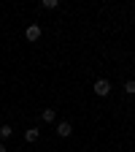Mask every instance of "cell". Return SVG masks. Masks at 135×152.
<instances>
[{"instance_id": "6da1fadb", "label": "cell", "mask_w": 135, "mask_h": 152, "mask_svg": "<svg viewBox=\"0 0 135 152\" xmlns=\"http://www.w3.org/2000/svg\"><path fill=\"white\" fill-rule=\"evenodd\" d=\"M92 90H95V95L105 98V95H111V82H108V79H97V82L92 84Z\"/></svg>"}, {"instance_id": "7a4b0ae2", "label": "cell", "mask_w": 135, "mask_h": 152, "mask_svg": "<svg viewBox=\"0 0 135 152\" xmlns=\"http://www.w3.org/2000/svg\"><path fill=\"white\" fill-rule=\"evenodd\" d=\"M54 133H57L60 139H68L70 133H73V125H70L68 120H65V122H57V125H54Z\"/></svg>"}, {"instance_id": "3957f363", "label": "cell", "mask_w": 135, "mask_h": 152, "mask_svg": "<svg viewBox=\"0 0 135 152\" xmlns=\"http://www.w3.org/2000/svg\"><path fill=\"white\" fill-rule=\"evenodd\" d=\"M41 120L46 125H57V109H43L41 111Z\"/></svg>"}, {"instance_id": "277c9868", "label": "cell", "mask_w": 135, "mask_h": 152, "mask_svg": "<svg viewBox=\"0 0 135 152\" xmlns=\"http://www.w3.org/2000/svg\"><path fill=\"white\" fill-rule=\"evenodd\" d=\"M25 38L27 41H38V38H41V25H30L25 30Z\"/></svg>"}, {"instance_id": "5b68a950", "label": "cell", "mask_w": 135, "mask_h": 152, "mask_svg": "<svg viewBox=\"0 0 135 152\" xmlns=\"http://www.w3.org/2000/svg\"><path fill=\"white\" fill-rule=\"evenodd\" d=\"M38 139H41V130H38V128H27L25 130V141L27 144H35Z\"/></svg>"}, {"instance_id": "8992f818", "label": "cell", "mask_w": 135, "mask_h": 152, "mask_svg": "<svg viewBox=\"0 0 135 152\" xmlns=\"http://www.w3.org/2000/svg\"><path fill=\"white\" fill-rule=\"evenodd\" d=\"M14 136V128L11 125H0V139H11Z\"/></svg>"}, {"instance_id": "52a82bcc", "label": "cell", "mask_w": 135, "mask_h": 152, "mask_svg": "<svg viewBox=\"0 0 135 152\" xmlns=\"http://www.w3.org/2000/svg\"><path fill=\"white\" fill-rule=\"evenodd\" d=\"M41 8H46V11H54V8H60V3H57V0H43V3H41Z\"/></svg>"}, {"instance_id": "ba28073f", "label": "cell", "mask_w": 135, "mask_h": 152, "mask_svg": "<svg viewBox=\"0 0 135 152\" xmlns=\"http://www.w3.org/2000/svg\"><path fill=\"white\" fill-rule=\"evenodd\" d=\"M124 92L127 95H135V79H127L124 82Z\"/></svg>"}, {"instance_id": "9c48e42d", "label": "cell", "mask_w": 135, "mask_h": 152, "mask_svg": "<svg viewBox=\"0 0 135 152\" xmlns=\"http://www.w3.org/2000/svg\"><path fill=\"white\" fill-rule=\"evenodd\" d=\"M0 152H8V149H6V144H3V141H0Z\"/></svg>"}]
</instances>
